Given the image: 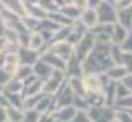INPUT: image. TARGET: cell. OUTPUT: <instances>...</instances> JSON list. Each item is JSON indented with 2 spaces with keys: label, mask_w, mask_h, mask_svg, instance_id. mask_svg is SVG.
<instances>
[{
  "label": "cell",
  "mask_w": 132,
  "mask_h": 122,
  "mask_svg": "<svg viewBox=\"0 0 132 122\" xmlns=\"http://www.w3.org/2000/svg\"><path fill=\"white\" fill-rule=\"evenodd\" d=\"M83 88L88 94H95V93H103L104 88L108 86V80L104 81V77L100 75V72H87L82 78Z\"/></svg>",
  "instance_id": "obj_1"
},
{
  "label": "cell",
  "mask_w": 132,
  "mask_h": 122,
  "mask_svg": "<svg viewBox=\"0 0 132 122\" xmlns=\"http://www.w3.org/2000/svg\"><path fill=\"white\" fill-rule=\"evenodd\" d=\"M90 119L91 122H113L116 112L109 106H90Z\"/></svg>",
  "instance_id": "obj_2"
},
{
  "label": "cell",
  "mask_w": 132,
  "mask_h": 122,
  "mask_svg": "<svg viewBox=\"0 0 132 122\" xmlns=\"http://www.w3.org/2000/svg\"><path fill=\"white\" fill-rule=\"evenodd\" d=\"M96 13H98V21L100 23H116L118 21V13L114 10V5L111 2L103 0L98 7H96Z\"/></svg>",
  "instance_id": "obj_3"
},
{
  "label": "cell",
  "mask_w": 132,
  "mask_h": 122,
  "mask_svg": "<svg viewBox=\"0 0 132 122\" xmlns=\"http://www.w3.org/2000/svg\"><path fill=\"white\" fill-rule=\"evenodd\" d=\"M80 21H82L88 29H91L93 26H96L98 23V13H96V8H85L82 10V15H80Z\"/></svg>",
  "instance_id": "obj_4"
},
{
  "label": "cell",
  "mask_w": 132,
  "mask_h": 122,
  "mask_svg": "<svg viewBox=\"0 0 132 122\" xmlns=\"http://www.w3.org/2000/svg\"><path fill=\"white\" fill-rule=\"evenodd\" d=\"M18 55H20V62L24 64V65H31V64H36L38 62V54L36 50L29 49V47H21L18 50Z\"/></svg>",
  "instance_id": "obj_5"
},
{
  "label": "cell",
  "mask_w": 132,
  "mask_h": 122,
  "mask_svg": "<svg viewBox=\"0 0 132 122\" xmlns=\"http://www.w3.org/2000/svg\"><path fill=\"white\" fill-rule=\"evenodd\" d=\"M118 21H119V24H122V26L127 28V29L132 28V5L130 7H126V8H119Z\"/></svg>",
  "instance_id": "obj_6"
},
{
  "label": "cell",
  "mask_w": 132,
  "mask_h": 122,
  "mask_svg": "<svg viewBox=\"0 0 132 122\" xmlns=\"http://www.w3.org/2000/svg\"><path fill=\"white\" fill-rule=\"evenodd\" d=\"M75 114H77V109L69 104V106H64V108H59L55 117H57V120H60V122H72Z\"/></svg>",
  "instance_id": "obj_7"
},
{
  "label": "cell",
  "mask_w": 132,
  "mask_h": 122,
  "mask_svg": "<svg viewBox=\"0 0 132 122\" xmlns=\"http://www.w3.org/2000/svg\"><path fill=\"white\" fill-rule=\"evenodd\" d=\"M44 34L41 31H33L29 34V42H28V47L33 49V50H39L44 46Z\"/></svg>",
  "instance_id": "obj_8"
},
{
  "label": "cell",
  "mask_w": 132,
  "mask_h": 122,
  "mask_svg": "<svg viewBox=\"0 0 132 122\" xmlns=\"http://www.w3.org/2000/svg\"><path fill=\"white\" fill-rule=\"evenodd\" d=\"M126 36H127V28H124L122 24H114V29H113V42L121 46L124 42Z\"/></svg>",
  "instance_id": "obj_9"
},
{
  "label": "cell",
  "mask_w": 132,
  "mask_h": 122,
  "mask_svg": "<svg viewBox=\"0 0 132 122\" xmlns=\"http://www.w3.org/2000/svg\"><path fill=\"white\" fill-rule=\"evenodd\" d=\"M7 116H8L10 122H23L26 114H24L20 108H16V106H8L7 108Z\"/></svg>",
  "instance_id": "obj_10"
},
{
  "label": "cell",
  "mask_w": 132,
  "mask_h": 122,
  "mask_svg": "<svg viewBox=\"0 0 132 122\" xmlns=\"http://www.w3.org/2000/svg\"><path fill=\"white\" fill-rule=\"evenodd\" d=\"M127 68L124 67V65H113L109 70H108V78L109 80H122L126 75H127Z\"/></svg>",
  "instance_id": "obj_11"
},
{
  "label": "cell",
  "mask_w": 132,
  "mask_h": 122,
  "mask_svg": "<svg viewBox=\"0 0 132 122\" xmlns=\"http://www.w3.org/2000/svg\"><path fill=\"white\" fill-rule=\"evenodd\" d=\"M121 49H122L124 52H132V33H127L124 42L121 44Z\"/></svg>",
  "instance_id": "obj_12"
},
{
  "label": "cell",
  "mask_w": 132,
  "mask_h": 122,
  "mask_svg": "<svg viewBox=\"0 0 132 122\" xmlns=\"http://www.w3.org/2000/svg\"><path fill=\"white\" fill-rule=\"evenodd\" d=\"M116 119L119 122H132V116L127 111H121V112H116Z\"/></svg>",
  "instance_id": "obj_13"
},
{
  "label": "cell",
  "mask_w": 132,
  "mask_h": 122,
  "mask_svg": "<svg viewBox=\"0 0 132 122\" xmlns=\"http://www.w3.org/2000/svg\"><path fill=\"white\" fill-rule=\"evenodd\" d=\"M72 122H91V119L88 117V114H87V112L80 111V112L75 114V117L72 119Z\"/></svg>",
  "instance_id": "obj_14"
},
{
  "label": "cell",
  "mask_w": 132,
  "mask_h": 122,
  "mask_svg": "<svg viewBox=\"0 0 132 122\" xmlns=\"http://www.w3.org/2000/svg\"><path fill=\"white\" fill-rule=\"evenodd\" d=\"M72 3H73L77 8H80V10L88 8V0H72Z\"/></svg>",
  "instance_id": "obj_15"
},
{
  "label": "cell",
  "mask_w": 132,
  "mask_h": 122,
  "mask_svg": "<svg viewBox=\"0 0 132 122\" xmlns=\"http://www.w3.org/2000/svg\"><path fill=\"white\" fill-rule=\"evenodd\" d=\"M122 83H124V85H126V86H127V88L132 91V73H130V72H129V73L122 78Z\"/></svg>",
  "instance_id": "obj_16"
},
{
  "label": "cell",
  "mask_w": 132,
  "mask_h": 122,
  "mask_svg": "<svg viewBox=\"0 0 132 122\" xmlns=\"http://www.w3.org/2000/svg\"><path fill=\"white\" fill-rule=\"evenodd\" d=\"M8 116H7V108H0V122H7Z\"/></svg>",
  "instance_id": "obj_17"
},
{
  "label": "cell",
  "mask_w": 132,
  "mask_h": 122,
  "mask_svg": "<svg viewBox=\"0 0 132 122\" xmlns=\"http://www.w3.org/2000/svg\"><path fill=\"white\" fill-rule=\"evenodd\" d=\"M103 2V0H88V7H91V8H96L98 5Z\"/></svg>",
  "instance_id": "obj_18"
},
{
  "label": "cell",
  "mask_w": 132,
  "mask_h": 122,
  "mask_svg": "<svg viewBox=\"0 0 132 122\" xmlns=\"http://www.w3.org/2000/svg\"><path fill=\"white\" fill-rule=\"evenodd\" d=\"M0 91H2V86H0Z\"/></svg>",
  "instance_id": "obj_19"
},
{
  "label": "cell",
  "mask_w": 132,
  "mask_h": 122,
  "mask_svg": "<svg viewBox=\"0 0 132 122\" xmlns=\"http://www.w3.org/2000/svg\"><path fill=\"white\" fill-rule=\"evenodd\" d=\"M7 122H10V120H7Z\"/></svg>",
  "instance_id": "obj_20"
}]
</instances>
